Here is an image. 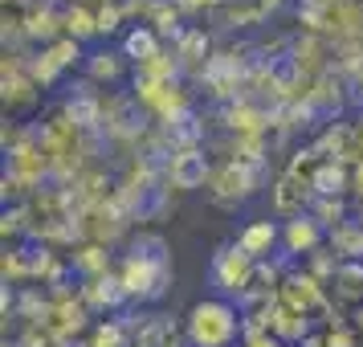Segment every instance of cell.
<instances>
[{
	"instance_id": "cell-12",
	"label": "cell",
	"mask_w": 363,
	"mask_h": 347,
	"mask_svg": "<svg viewBox=\"0 0 363 347\" xmlns=\"http://www.w3.org/2000/svg\"><path fill=\"white\" fill-rule=\"evenodd\" d=\"M86 74H90V82H115L118 74H123V62H118L115 53H90L86 57Z\"/></svg>"
},
{
	"instance_id": "cell-1",
	"label": "cell",
	"mask_w": 363,
	"mask_h": 347,
	"mask_svg": "<svg viewBox=\"0 0 363 347\" xmlns=\"http://www.w3.org/2000/svg\"><path fill=\"white\" fill-rule=\"evenodd\" d=\"M184 335L188 347H237V339H245L241 307L229 298H200L184 319Z\"/></svg>"
},
{
	"instance_id": "cell-6",
	"label": "cell",
	"mask_w": 363,
	"mask_h": 347,
	"mask_svg": "<svg viewBox=\"0 0 363 347\" xmlns=\"http://www.w3.org/2000/svg\"><path fill=\"white\" fill-rule=\"evenodd\" d=\"M323 237H327V229H323L311 213H302V216H290V221H286L281 246L294 258V253H314V249H323Z\"/></svg>"
},
{
	"instance_id": "cell-11",
	"label": "cell",
	"mask_w": 363,
	"mask_h": 347,
	"mask_svg": "<svg viewBox=\"0 0 363 347\" xmlns=\"http://www.w3.org/2000/svg\"><path fill=\"white\" fill-rule=\"evenodd\" d=\"M62 21H66V37H74V41L99 37V13H90L86 4H74V9H66V13H62Z\"/></svg>"
},
{
	"instance_id": "cell-3",
	"label": "cell",
	"mask_w": 363,
	"mask_h": 347,
	"mask_svg": "<svg viewBox=\"0 0 363 347\" xmlns=\"http://www.w3.org/2000/svg\"><path fill=\"white\" fill-rule=\"evenodd\" d=\"M253 274H257V262H253L237 241L220 246L213 253V262H208V278H213V286L220 290V298H237V302H241V298L249 294V286H253Z\"/></svg>"
},
{
	"instance_id": "cell-2",
	"label": "cell",
	"mask_w": 363,
	"mask_h": 347,
	"mask_svg": "<svg viewBox=\"0 0 363 347\" xmlns=\"http://www.w3.org/2000/svg\"><path fill=\"white\" fill-rule=\"evenodd\" d=\"M118 278L127 286V294L135 302H160L172 286V253L164 258H147V253H127Z\"/></svg>"
},
{
	"instance_id": "cell-9",
	"label": "cell",
	"mask_w": 363,
	"mask_h": 347,
	"mask_svg": "<svg viewBox=\"0 0 363 347\" xmlns=\"http://www.w3.org/2000/svg\"><path fill=\"white\" fill-rule=\"evenodd\" d=\"M164 53V37L155 33L151 25H135L131 33L123 37V57H131L135 66H143L151 57H160Z\"/></svg>"
},
{
	"instance_id": "cell-10",
	"label": "cell",
	"mask_w": 363,
	"mask_h": 347,
	"mask_svg": "<svg viewBox=\"0 0 363 347\" xmlns=\"http://www.w3.org/2000/svg\"><path fill=\"white\" fill-rule=\"evenodd\" d=\"M330 286H335V294H339V298H347V302H355V307H359V302H363V262H339Z\"/></svg>"
},
{
	"instance_id": "cell-7",
	"label": "cell",
	"mask_w": 363,
	"mask_h": 347,
	"mask_svg": "<svg viewBox=\"0 0 363 347\" xmlns=\"http://www.w3.org/2000/svg\"><path fill=\"white\" fill-rule=\"evenodd\" d=\"M78 290H82L90 311H102V307L115 311V307H123V302H131V294H127V286H123L118 274H102V278H94V282H82Z\"/></svg>"
},
{
	"instance_id": "cell-8",
	"label": "cell",
	"mask_w": 363,
	"mask_h": 347,
	"mask_svg": "<svg viewBox=\"0 0 363 347\" xmlns=\"http://www.w3.org/2000/svg\"><path fill=\"white\" fill-rule=\"evenodd\" d=\"M281 229L274 225V221H253V225H245V229L237 233V246L245 249L253 262H265V253L278 246Z\"/></svg>"
},
{
	"instance_id": "cell-13",
	"label": "cell",
	"mask_w": 363,
	"mask_h": 347,
	"mask_svg": "<svg viewBox=\"0 0 363 347\" xmlns=\"http://www.w3.org/2000/svg\"><path fill=\"white\" fill-rule=\"evenodd\" d=\"M176 4H180L184 13H196L200 4H204V9H208V4H220V0H176Z\"/></svg>"
},
{
	"instance_id": "cell-4",
	"label": "cell",
	"mask_w": 363,
	"mask_h": 347,
	"mask_svg": "<svg viewBox=\"0 0 363 347\" xmlns=\"http://www.w3.org/2000/svg\"><path fill=\"white\" fill-rule=\"evenodd\" d=\"M269 200H274V213L278 216H302L306 204L314 200V188H311V180H302L298 172H281L278 184L269 188Z\"/></svg>"
},
{
	"instance_id": "cell-5",
	"label": "cell",
	"mask_w": 363,
	"mask_h": 347,
	"mask_svg": "<svg viewBox=\"0 0 363 347\" xmlns=\"http://www.w3.org/2000/svg\"><path fill=\"white\" fill-rule=\"evenodd\" d=\"M208 155L200 148L192 151H176L172 155V164H167V184L172 188H180V192H196V188H204V180H208Z\"/></svg>"
}]
</instances>
